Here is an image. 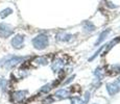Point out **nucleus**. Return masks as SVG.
Here are the masks:
<instances>
[{
  "instance_id": "nucleus-13",
  "label": "nucleus",
  "mask_w": 120,
  "mask_h": 104,
  "mask_svg": "<svg viewBox=\"0 0 120 104\" xmlns=\"http://www.w3.org/2000/svg\"><path fill=\"white\" fill-rule=\"evenodd\" d=\"M84 29L87 32H92V31L95 30V26H94L91 22H86L85 25H84Z\"/></svg>"
},
{
  "instance_id": "nucleus-5",
  "label": "nucleus",
  "mask_w": 120,
  "mask_h": 104,
  "mask_svg": "<svg viewBox=\"0 0 120 104\" xmlns=\"http://www.w3.org/2000/svg\"><path fill=\"white\" fill-rule=\"evenodd\" d=\"M28 95V91L26 90H22V91H16L11 94V99L15 103H20L26 98V96Z\"/></svg>"
},
{
  "instance_id": "nucleus-8",
  "label": "nucleus",
  "mask_w": 120,
  "mask_h": 104,
  "mask_svg": "<svg viewBox=\"0 0 120 104\" xmlns=\"http://www.w3.org/2000/svg\"><path fill=\"white\" fill-rule=\"evenodd\" d=\"M110 31H111L110 29H107V30H105V31H102V32H101V34H100V36H99V39H98L97 41H96L95 46L100 45V44H101L103 41L105 40V38H107V36H108V34L110 33Z\"/></svg>"
},
{
  "instance_id": "nucleus-1",
  "label": "nucleus",
  "mask_w": 120,
  "mask_h": 104,
  "mask_svg": "<svg viewBox=\"0 0 120 104\" xmlns=\"http://www.w3.org/2000/svg\"><path fill=\"white\" fill-rule=\"evenodd\" d=\"M26 59V57L23 56H16V55H10V56H6L5 58H3L2 62L0 64V66H3L5 69L11 70V69L15 68L17 65H19L20 62L24 61Z\"/></svg>"
},
{
  "instance_id": "nucleus-9",
  "label": "nucleus",
  "mask_w": 120,
  "mask_h": 104,
  "mask_svg": "<svg viewBox=\"0 0 120 104\" xmlns=\"http://www.w3.org/2000/svg\"><path fill=\"white\" fill-rule=\"evenodd\" d=\"M64 65H65V62H64L63 59H56V61H54L53 64H52V70L55 72V71L60 70Z\"/></svg>"
},
{
  "instance_id": "nucleus-18",
  "label": "nucleus",
  "mask_w": 120,
  "mask_h": 104,
  "mask_svg": "<svg viewBox=\"0 0 120 104\" xmlns=\"http://www.w3.org/2000/svg\"><path fill=\"white\" fill-rule=\"evenodd\" d=\"M1 82H2V79L0 78V86H1Z\"/></svg>"
},
{
  "instance_id": "nucleus-16",
  "label": "nucleus",
  "mask_w": 120,
  "mask_h": 104,
  "mask_svg": "<svg viewBox=\"0 0 120 104\" xmlns=\"http://www.w3.org/2000/svg\"><path fill=\"white\" fill-rule=\"evenodd\" d=\"M52 85L51 84H46V85H44V86L42 87V89H41V93H48V92L50 91V90L52 89Z\"/></svg>"
},
{
  "instance_id": "nucleus-10",
  "label": "nucleus",
  "mask_w": 120,
  "mask_h": 104,
  "mask_svg": "<svg viewBox=\"0 0 120 104\" xmlns=\"http://www.w3.org/2000/svg\"><path fill=\"white\" fill-rule=\"evenodd\" d=\"M34 64H37V65H42V66H45V65L48 64V58L46 56H40V57L34 58Z\"/></svg>"
},
{
  "instance_id": "nucleus-17",
  "label": "nucleus",
  "mask_w": 120,
  "mask_h": 104,
  "mask_svg": "<svg viewBox=\"0 0 120 104\" xmlns=\"http://www.w3.org/2000/svg\"><path fill=\"white\" fill-rule=\"evenodd\" d=\"M89 99H90V93H89V92H87V93H86V99H85L84 103H88Z\"/></svg>"
},
{
  "instance_id": "nucleus-7",
  "label": "nucleus",
  "mask_w": 120,
  "mask_h": 104,
  "mask_svg": "<svg viewBox=\"0 0 120 104\" xmlns=\"http://www.w3.org/2000/svg\"><path fill=\"white\" fill-rule=\"evenodd\" d=\"M54 96H56L57 98H60V99L68 98V97H69V92L67 91V90L62 89V90H59V91L55 92V95H54Z\"/></svg>"
},
{
  "instance_id": "nucleus-15",
  "label": "nucleus",
  "mask_w": 120,
  "mask_h": 104,
  "mask_svg": "<svg viewBox=\"0 0 120 104\" xmlns=\"http://www.w3.org/2000/svg\"><path fill=\"white\" fill-rule=\"evenodd\" d=\"M71 104H84V101L78 97H74L71 99Z\"/></svg>"
},
{
  "instance_id": "nucleus-2",
  "label": "nucleus",
  "mask_w": 120,
  "mask_h": 104,
  "mask_svg": "<svg viewBox=\"0 0 120 104\" xmlns=\"http://www.w3.org/2000/svg\"><path fill=\"white\" fill-rule=\"evenodd\" d=\"M48 43H49V40H48V36L46 34H39L36 38L33 39V45L36 49L38 50H43L45 49L48 46Z\"/></svg>"
},
{
  "instance_id": "nucleus-3",
  "label": "nucleus",
  "mask_w": 120,
  "mask_h": 104,
  "mask_svg": "<svg viewBox=\"0 0 120 104\" xmlns=\"http://www.w3.org/2000/svg\"><path fill=\"white\" fill-rule=\"evenodd\" d=\"M14 33V28L6 23H0V38L6 39Z\"/></svg>"
},
{
  "instance_id": "nucleus-12",
  "label": "nucleus",
  "mask_w": 120,
  "mask_h": 104,
  "mask_svg": "<svg viewBox=\"0 0 120 104\" xmlns=\"http://www.w3.org/2000/svg\"><path fill=\"white\" fill-rule=\"evenodd\" d=\"M71 38H72V36H71V34L64 33V32H61V33H59L56 36V39L59 41H65V42L71 40Z\"/></svg>"
},
{
  "instance_id": "nucleus-14",
  "label": "nucleus",
  "mask_w": 120,
  "mask_h": 104,
  "mask_svg": "<svg viewBox=\"0 0 120 104\" xmlns=\"http://www.w3.org/2000/svg\"><path fill=\"white\" fill-rule=\"evenodd\" d=\"M95 75H96V77H97V80H101V79H102V77H103V71L101 70L100 68L96 69Z\"/></svg>"
},
{
  "instance_id": "nucleus-11",
  "label": "nucleus",
  "mask_w": 120,
  "mask_h": 104,
  "mask_svg": "<svg viewBox=\"0 0 120 104\" xmlns=\"http://www.w3.org/2000/svg\"><path fill=\"white\" fill-rule=\"evenodd\" d=\"M11 14H13V10H11V7H6L0 11V18H1V19H5L6 17H8Z\"/></svg>"
},
{
  "instance_id": "nucleus-4",
  "label": "nucleus",
  "mask_w": 120,
  "mask_h": 104,
  "mask_svg": "<svg viewBox=\"0 0 120 104\" xmlns=\"http://www.w3.org/2000/svg\"><path fill=\"white\" fill-rule=\"evenodd\" d=\"M24 36L23 34H16L11 41V45L13 46V48L15 49H21L24 45Z\"/></svg>"
},
{
  "instance_id": "nucleus-19",
  "label": "nucleus",
  "mask_w": 120,
  "mask_h": 104,
  "mask_svg": "<svg viewBox=\"0 0 120 104\" xmlns=\"http://www.w3.org/2000/svg\"><path fill=\"white\" fill-rule=\"evenodd\" d=\"M118 81L120 82V76H119V78H118Z\"/></svg>"
},
{
  "instance_id": "nucleus-6",
  "label": "nucleus",
  "mask_w": 120,
  "mask_h": 104,
  "mask_svg": "<svg viewBox=\"0 0 120 104\" xmlns=\"http://www.w3.org/2000/svg\"><path fill=\"white\" fill-rule=\"evenodd\" d=\"M107 91L111 96H114L116 95L118 92L120 91V85L116 82H113V83H108L107 84Z\"/></svg>"
}]
</instances>
